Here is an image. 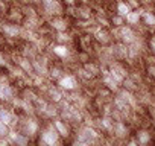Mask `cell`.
<instances>
[{"mask_svg":"<svg viewBox=\"0 0 155 146\" xmlns=\"http://www.w3.org/2000/svg\"><path fill=\"white\" fill-rule=\"evenodd\" d=\"M56 85L62 90V91H71V90H79L82 88V84L79 82V79L76 78L74 73H64V75L56 81Z\"/></svg>","mask_w":155,"mask_h":146,"instance_id":"obj_1","label":"cell"},{"mask_svg":"<svg viewBox=\"0 0 155 146\" xmlns=\"http://www.w3.org/2000/svg\"><path fill=\"white\" fill-rule=\"evenodd\" d=\"M41 138H40V143H46V144H56L61 141V135L59 132L56 131V128L53 126L52 122H47V125L41 129Z\"/></svg>","mask_w":155,"mask_h":146,"instance_id":"obj_2","label":"cell"},{"mask_svg":"<svg viewBox=\"0 0 155 146\" xmlns=\"http://www.w3.org/2000/svg\"><path fill=\"white\" fill-rule=\"evenodd\" d=\"M49 26L52 28V31L55 32H64V31H70L73 20L68 18L67 15H53L49 18Z\"/></svg>","mask_w":155,"mask_h":146,"instance_id":"obj_3","label":"cell"},{"mask_svg":"<svg viewBox=\"0 0 155 146\" xmlns=\"http://www.w3.org/2000/svg\"><path fill=\"white\" fill-rule=\"evenodd\" d=\"M94 41L97 46L102 47H108L114 43V37H113V31L111 28H99L94 32Z\"/></svg>","mask_w":155,"mask_h":146,"instance_id":"obj_4","label":"cell"},{"mask_svg":"<svg viewBox=\"0 0 155 146\" xmlns=\"http://www.w3.org/2000/svg\"><path fill=\"white\" fill-rule=\"evenodd\" d=\"M52 123H53V126L56 128V131L59 132L61 138H65V140H67V138L73 137V126H71L68 122L62 120L59 116L55 117V119H52Z\"/></svg>","mask_w":155,"mask_h":146,"instance_id":"obj_5","label":"cell"},{"mask_svg":"<svg viewBox=\"0 0 155 146\" xmlns=\"http://www.w3.org/2000/svg\"><path fill=\"white\" fill-rule=\"evenodd\" d=\"M110 49H111L113 58H114V59H119V61H125V59L128 58V55H129V47H128V44H125V43H122V41H114V43L110 46Z\"/></svg>","mask_w":155,"mask_h":146,"instance_id":"obj_6","label":"cell"},{"mask_svg":"<svg viewBox=\"0 0 155 146\" xmlns=\"http://www.w3.org/2000/svg\"><path fill=\"white\" fill-rule=\"evenodd\" d=\"M94 17V8L91 5H76L73 20H91Z\"/></svg>","mask_w":155,"mask_h":146,"instance_id":"obj_7","label":"cell"},{"mask_svg":"<svg viewBox=\"0 0 155 146\" xmlns=\"http://www.w3.org/2000/svg\"><path fill=\"white\" fill-rule=\"evenodd\" d=\"M50 49V52L53 53V56H56L58 59H65L73 50H74V47H71L70 44H61V43H52V46L49 47Z\"/></svg>","mask_w":155,"mask_h":146,"instance_id":"obj_8","label":"cell"},{"mask_svg":"<svg viewBox=\"0 0 155 146\" xmlns=\"http://www.w3.org/2000/svg\"><path fill=\"white\" fill-rule=\"evenodd\" d=\"M46 96H47V101L49 102H53V104H59L65 98L64 91L58 85H49L46 88Z\"/></svg>","mask_w":155,"mask_h":146,"instance_id":"obj_9","label":"cell"},{"mask_svg":"<svg viewBox=\"0 0 155 146\" xmlns=\"http://www.w3.org/2000/svg\"><path fill=\"white\" fill-rule=\"evenodd\" d=\"M64 73H67V70H65V67H64V64H50V67H49V79H52V81H58Z\"/></svg>","mask_w":155,"mask_h":146,"instance_id":"obj_10","label":"cell"},{"mask_svg":"<svg viewBox=\"0 0 155 146\" xmlns=\"http://www.w3.org/2000/svg\"><path fill=\"white\" fill-rule=\"evenodd\" d=\"M141 14H143V6H140V8H137V9H132L128 15H126V25H129V26H137V25H140V22H141Z\"/></svg>","mask_w":155,"mask_h":146,"instance_id":"obj_11","label":"cell"},{"mask_svg":"<svg viewBox=\"0 0 155 146\" xmlns=\"http://www.w3.org/2000/svg\"><path fill=\"white\" fill-rule=\"evenodd\" d=\"M131 11H132V8L129 6V3L126 2V0H116V3H114V12L126 17Z\"/></svg>","mask_w":155,"mask_h":146,"instance_id":"obj_12","label":"cell"},{"mask_svg":"<svg viewBox=\"0 0 155 146\" xmlns=\"http://www.w3.org/2000/svg\"><path fill=\"white\" fill-rule=\"evenodd\" d=\"M120 87H122V88H125V90H128V91H131V93H137V91L140 90V87H141V85H138V84L131 78V76H126V78H123V81H122Z\"/></svg>","mask_w":155,"mask_h":146,"instance_id":"obj_13","label":"cell"},{"mask_svg":"<svg viewBox=\"0 0 155 146\" xmlns=\"http://www.w3.org/2000/svg\"><path fill=\"white\" fill-rule=\"evenodd\" d=\"M110 23H111V28H122L126 25V17L117 14V12H111L110 14Z\"/></svg>","mask_w":155,"mask_h":146,"instance_id":"obj_14","label":"cell"},{"mask_svg":"<svg viewBox=\"0 0 155 146\" xmlns=\"http://www.w3.org/2000/svg\"><path fill=\"white\" fill-rule=\"evenodd\" d=\"M3 32L6 37L9 38H15L20 35V28L15 23H9V25H3Z\"/></svg>","mask_w":155,"mask_h":146,"instance_id":"obj_15","label":"cell"},{"mask_svg":"<svg viewBox=\"0 0 155 146\" xmlns=\"http://www.w3.org/2000/svg\"><path fill=\"white\" fill-rule=\"evenodd\" d=\"M146 52L155 55V32H152L146 37Z\"/></svg>","mask_w":155,"mask_h":146,"instance_id":"obj_16","label":"cell"},{"mask_svg":"<svg viewBox=\"0 0 155 146\" xmlns=\"http://www.w3.org/2000/svg\"><path fill=\"white\" fill-rule=\"evenodd\" d=\"M126 2L129 3V6H131L132 9H137V8H140V6H141L140 0H126Z\"/></svg>","mask_w":155,"mask_h":146,"instance_id":"obj_17","label":"cell"},{"mask_svg":"<svg viewBox=\"0 0 155 146\" xmlns=\"http://www.w3.org/2000/svg\"><path fill=\"white\" fill-rule=\"evenodd\" d=\"M62 3L65 6H73V5H78V0H62Z\"/></svg>","mask_w":155,"mask_h":146,"instance_id":"obj_18","label":"cell"},{"mask_svg":"<svg viewBox=\"0 0 155 146\" xmlns=\"http://www.w3.org/2000/svg\"><path fill=\"white\" fill-rule=\"evenodd\" d=\"M153 126H155V120H153Z\"/></svg>","mask_w":155,"mask_h":146,"instance_id":"obj_19","label":"cell"},{"mask_svg":"<svg viewBox=\"0 0 155 146\" xmlns=\"http://www.w3.org/2000/svg\"><path fill=\"white\" fill-rule=\"evenodd\" d=\"M153 32H155V31H153Z\"/></svg>","mask_w":155,"mask_h":146,"instance_id":"obj_20","label":"cell"}]
</instances>
